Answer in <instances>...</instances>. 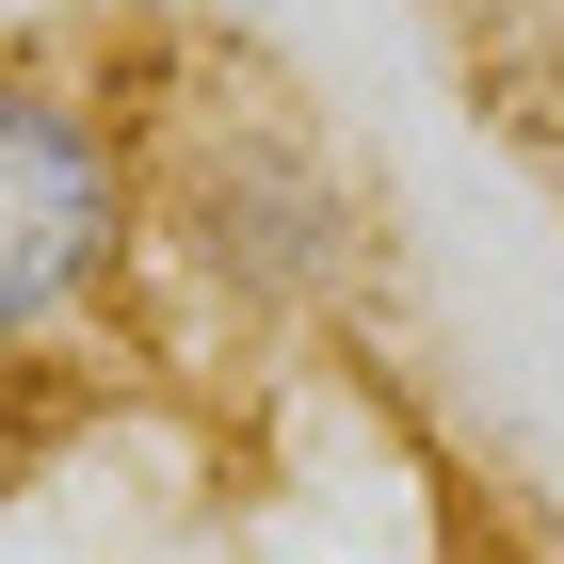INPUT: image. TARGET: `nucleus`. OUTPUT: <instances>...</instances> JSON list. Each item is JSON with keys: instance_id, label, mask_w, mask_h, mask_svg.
Wrapping results in <instances>:
<instances>
[{"instance_id": "1", "label": "nucleus", "mask_w": 564, "mask_h": 564, "mask_svg": "<svg viewBox=\"0 0 564 564\" xmlns=\"http://www.w3.org/2000/svg\"><path fill=\"white\" fill-rule=\"evenodd\" d=\"M130 130L97 113V82H65L48 48H0V355L65 339L113 274H130Z\"/></svg>"}]
</instances>
